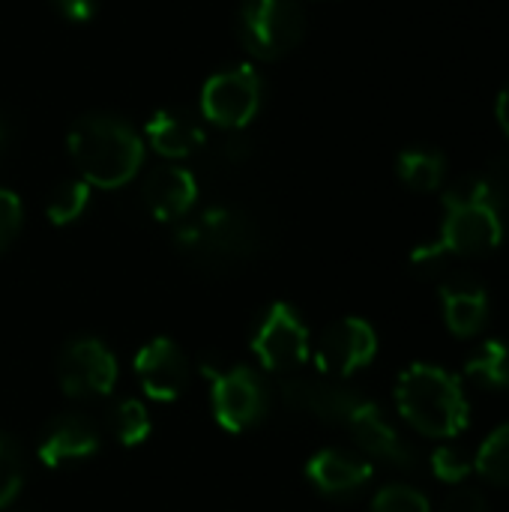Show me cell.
<instances>
[{
  "label": "cell",
  "mask_w": 509,
  "mask_h": 512,
  "mask_svg": "<svg viewBox=\"0 0 509 512\" xmlns=\"http://www.w3.org/2000/svg\"><path fill=\"white\" fill-rule=\"evenodd\" d=\"M282 399L288 408L312 414L330 426H342L360 450L369 456L402 468L414 471L417 456L414 450L399 438V432L387 423L381 408L360 396L357 390L330 384V381H285L282 384Z\"/></svg>",
  "instance_id": "6da1fadb"
},
{
  "label": "cell",
  "mask_w": 509,
  "mask_h": 512,
  "mask_svg": "<svg viewBox=\"0 0 509 512\" xmlns=\"http://www.w3.org/2000/svg\"><path fill=\"white\" fill-rule=\"evenodd\" d=\"M66 147L72 162L78 165L81 180L99 189L126 186L144 165L141 135L111 114L81 117L69 132Z\"/></svg>",
  "instance_id": "7a4b0ae2"
},
{
  "label": "cell",
  "mask_w": 509,
  "mask_h": 512,
  "mask_svg": "<svg viewBox=\"0 0 509 512\" xmlns=\"http://www.w3.org/2000/svg\"><path fill=\"white\" fill-rule=\"evenodd\" d=\"M399 414L429 438H456L468 429V399L456 375L441 366L417 363L396 384Z\"/></svg>",
  "instance_id": "3957f363"
},
{
  "label": "cell",
  "mask_w": 509,
  "mask_h": 512,
  "mask_svg": "<svg viewBox=\"0 0 509 512\" xmlns=\"http://www.w3.org/2000/svg\"><path fill=\"white\" fill-rule=\"evenodd\" d=\"M501 240H504L501 210L486 198L477 177L444 195V225L435 243L450 258L489 255L501 246Z\"/></svg>",
  "instance_id": "277c9868"
},
{
  "label": "cell",
  "mask_w": 509,
  "mask_h": 512,
  "mask_svg": "<svg viewBox=\"0 0 509 512\" xmlns=\"http://www.w3.org/2000/svg\"><path fill=\"white\" fill-rule=\"evenodd\" d=\"M177 246L195 264L222 267L252 255L258 246V231L243 210L210 207L177 228Z\"/></svg>",
  "instance_id": "5b68a950"
},
{
  "label": "cell",
  "mask_w": 509,
  "mask_h": 512,
  "mask_svg": "<svg viewBox=\"0 0 509 512\" xmlns=\"http://www.w3.org/2000/svg\"><path fill=\"white\" fill-rule=\"evenodd\" d=\"M240 42L255 60H279L294 51L306 33L300 0H243Z\"/></svg>",
  "instance_id": "8992f818"
},
{
  "label": "cell",
  "mask_w": 509,
  "mask_h": 512,
  "mask_svg": "<svg viewBox=\"0 0 509 512\" xmlns=\"http://www.w3.org/2000/svg\"><path fill=\"white\" fill-rule=\"evenodd\" d=\"M264 102V84L255 66H234L207 78L201 90V114L228 132L246 129Z\"/></svg>",
  "instance_id": "52a82bcc"
},
{
  "label": "cell",
  "mask_w": 509,
  "mask_h": 512,
  "mask_svg": "<svg viewBox=\"0 0 509 512\" xmlns=\"http://www.w3.org/2000/svg\"><path fill=\"white\" fill-rule=\"evenodd\" d=\"M213 381V417L225 432H249L267 414V390L258 375L246 366H234L228 372L207 369Z\"/></svg>",
  "instance_id": "ba28073f"
},
{
  "label": "cell",
  "mask_w": 509,
  "mask_h": 512,
  "mask_svg": "<svg viewBox=\"0 0 509 512\" xmlns=\"http://www.w3.org/2000/svg\"><path fill=\"white\" fill-rule=\"evenodd\" d=\"M57 384L72 399L108 396L117 384V360L99 339H75L57 357Z\"/></svg>",
  "instance_id": "9c48e42d"
},
{
  "label": "cell",
  "mask_w": 509,
  "mask_h": 512,
  "mask_svg": "<svg viewBox=\"0 0 509 512\" xmlns=\"http://www.w3.org/2000/svg\"><path fill=\"white\" fill-rule=\"evenodd\" d=\"M252 351L270 372L300 369L309 360V330L288 303H273L252 339Z\"/></svg>",
  "instance_id": "30bf717a"
},
{
  "label": "cell",
  "mask_w": 509,
  "mask_h": 512,
  "mask_svg": "<svg viewBox=\"0 0 509 512\" xmlns=\"http://www.w3.org/2000/svg\"><path fill=\"white\" fill-rule=\"evenodd\" d=\"M378 354V336L363 318H342L330 324L315 345V366L327 378H348L369 366Z\"/></svg>",
  "instance_id": "8fae6325"
},
{
  "label": "cell",
  "mask_w": 509,
  "mask_h": 512,
  "mask_svg": "<svg viewBox=\"0 0 509 512\" xmlns=\"http://www.w3.org/2000/svg\"><path fill=\"white\" fill-rule=\"evenodd\" d=\"M135 375L150 399L174 402L189 381V360L171 339L159 336L135 354Z\"/></svg>",
  "instance_id": "7c38bea8"
},
{
  "label": "cell",
  "mask_w": 509,
  "mask_h": 512,
  "mask_svg": "<svg viewBox=\"0 0 509 512\" xmlns=\"http://www.w3.org/2000/svg\"><path fill=\"white\" fill-rule=\"evenodd\" d=\"M441 306H444V321L453 336L468 339L477 336L486 327L489 318V294L483 282L465 270L447 273L441 279Z\"/></svg>",
  "instance_id": "4fadbf2b"
},
{
  "label": "cell",
  "mask_w": 509,
  "mask_h": 512,
  "mask_svg": "<svg viewBox=\"0 0 509 512\" xmlns=\"http://www.w3.org/2000/svg\"><path fill=\"white\" fill-rule=\"evenodd\" d=\"M96 450H99V429L84 414L54 417L36 441V456L48 468H60L66 462L90 459Z\"/></svg>",
  "instance_id": "5bb4252c"
},
{
  "label": "cell",
  "mask_w": 509,
  "mask_h": 512,
  "mask_svg": "<svg viewBox=\"0 0 509 512\" xmlns=\"http://www.w3.org/2000/svg\"><path fill=\"white\" fill-rule=\"evenodd\" d=\"M198 201V180L183 165H159L144 180V204L159 222H180Z\"/></svg>",
  "instance_id": "9a60e30c"
},
{
  "label": "cell",
  "mask_w": 509,
  "mask_h": 512,
  "mask_svg": "<svg viewBox=\"0 0 509 512\" xmlns=\"http://www.w3.org/2000/svg\"><path fill=\"white\" fill-rule=\"evenodd\" d=\"M372 462L351 453V450H321L309 459L306 465V477L312 480V486L324 495L333 498H345L360 492L369 480H372Z\"/></svg>",
  "instance_id": "2e32d148"
},
{
  "label": "cell",
  "mask_w": 509,
  "mask_h": 512,
  "mask_svg": "<svg viewBox=\"0 0 509 512\" xmlns=\"http://www.w3.org/2000/svg\"><path fill=\"white\" fill-rule=\"evenodd\" d=\"M144 138H147V144H150L159 156L177 162V159L195 156V153L204 147L207 132H204V126H201L195 117H189V114H183V111H177V108H162V111H156V114L147 120Z\"/></svg>",
  "instance_id": "e0dca14e"
},
{
  "label": "cell",
  "mask_w": 509,
  "mask_h": 512,
  "mask_svg": "<svg viewBox=\"0 0 509 512\" xmlns=\"http://www.w3.org/2000/svg\"><path fill=\"white\" fill-rule=\"evenodd\" d=\"M396 171H399V180L408 189H414V192H435L444 183L447 159L438 150H432V147H408V150L399 153Z\"/></svg>",
  "instance_id": "ac0fdd59"
},
{
  "label": "cell",
  "mask_w": 509,
  "mask_h": 512,
  "mask_svg": "<svg viewBox=\"0 0 509 512\" xmlns=\"http://www.w3.org/2000/svg\"><path fill=\"white\" fill-rule=\"evenodd\" d=\"M468 378L489 390H509V342L489 339L465 363Z\"/></svg>",
  "instance_id": "d6986e66"
},
{
  "label": "cell",
  "mask_w": 509,
  "mask_h": 512,
  "mask_svg": "<svg viewBox=\"0 0 509 512\" xmlns=\"http://www.w3.org/2000/svg\"><path fill=\"white\" fill-rule=\"evenodd\" d=\"M108 426H111L114 438H117L120 444H126V447H138V444H144L147 435H150V417H147L144 405L135 402V399L117 402V405L111 408V414H108Z\"/></svg>",
  "instance_id": "ffe728a7"
},
{
  "label": "cell",
  "mask_w": 509,
  "mask_h": 512,
  "mask_svg": "<svg viewBox=\"0 0 509 512\" xmlns=\"http://www.w3.org/2000/svg\"><path fill=\"white\" fill-rule=\"evenodd\" d=\"M474 468L480 471L483 480H489L495 486H509V423L495 429L483 441V447L474 459Z\"/></svg>",
  "instance_id": "44dd1931"
},
{
  "label": "cell",
  "mask_w": 509,
  "mask_h": 512,
  "mask_svg": "<svg viewBox=\"0 0 509 512\" xmlns=\"http://www.w3.org/2000/svg\"><path fill=\"white\" fill-rule=\"evenodd\" d=\"M87 204H90V186L84 180H66L51 192L45 213L54 225H69L87 210Z\"/></svg>",
  "instance_id": "7402d4cb"
},
{
  "label": "cell",
  "mask_w": 509,
  "mask_h": 512,
  "mask_svg": "<svg viewBox=\"0 0 509 512\" xmlns=\"http://www.w3.org/2000/svg\"><path fill=\"white\" fill-rule=\"evenodd\" d=\"M24 483V462L9 435L0 432V510L18 495Z\"/></svg>",
  "instance_id": "603a6c76"
},
{
  "label": "cell",
  "mask_w": 509,
  "mask_h": 512,
  "mask_svg": "<svg viewBox=\"0 0 509 512\" xmlns=\"http://www.w3.org/2000/svg\"><path fill=\"white\" fill-rule=\"evenodd\" d=\"M372 512H432L423 492L411 486H387L375 495Z\"/></svg>",
  "instance_id": "cb8c5ba5"
},
{
  "label": "cell",
  "mask_w": 509,
  "mask_h": 512,
  "mask_svg": "<svg viewBox=\"0 0 509 512\" xmlns=\"http://www.w3.org/2000/svg\"><path fill=\"white\" fill-rule=\"evenodd\" d=\"M477 183L483 186L486 198H489L498 210H504L509 204V153L495 156V159L489 162V168L477 177Z\"/></svg>",
  "instance_id": "d4e9b609"
},
{
  "label": "cell",
  "mask_w": 509,
  "mask_h": 512,
  "mask_svg": "<svg viewBox=\"0 0 509 512\" xmlns=\"http://www.w3.org/2000/svg\"><path fill=\"white\" fill-rule=\"evenodd\" d=\"M432 471H435V477L441 480V483H462L471 471H474V465H471V459L465 456V453H459L456 447H438L435 453H432Z\"/></svg>",
  "instance_id": "484cf974"
},
{
  "label": "cell",
  "mask_w": 509,
  "mask_h": 512,
  "mask_svg": "<svg viewBox=\"0 0 509 512\" xmlns=\"http://www.w3.org/2000/svg\"><path fill=\"white\" fill-rule=\"evenodd\" d=\"M18 231H21V201L15 192L0 189V252L12 246Z\"/></svg>",
  "instance_id": "4316f807"
},
{
  "label": "cell",
  "mask_w": 509,
  "mask_h": 512,
  "mask_svg": "<svg viewBox=\"0 0 509 512\" xmlns=\"http://www.w3.org/2000/svg\"><path fill=\"white\" fill-rule=\"evenodd\" d=\"M441 512H489V507H486V501H483L480 492H474V489H456L453 495H447Z\"/></svg>",
  "instance_id": "83f0119b"
},
{
  "label": "cell",
  "mask_w": 509,
  "mask_h": 512,
  "mask_svg": "<svg viewBox=\"0 0 509 512\" xmlns=\"http://www.w3.org/2000/svg\"><path fill=\"white\" fill-rule=\"evenodd\" d=\"M54 6H57V12H60L63 18L81 24V21H90V18L96 15L99 0H54Z\"/></svg>",
  "instance_id": "f1b7e54d"
},
{
  "label": "cell",
  "mask_w": 509,
  "mask_h": 512,
  "mask_svg": "<svg viewBox=\"0 0 509 512\" xmlns=\"http://www.w3.org/2000/svg\"><path fill=\"white\" fill-rule=\"evenodd\" d=\"M495 114H498V123H501V129L509 135V81L504 84V90H501V96H498V105H495Z\"/></svg>",
  "instance_id": "f546056e"
},
{
  "label": "cell",
  "mask_w": 509,
  "mask_h": 512,
  "mask_svg": "<svg viewBox=\"0 0 509 512\" xmlns=\"http://www.w3.org/2000/svg\"><path fill=\"white\" fill-rule=\"evenodd\" d=\"M6 138H9V129H6V123L0 120V156H3V150H6Z\"/></svg>",
  "instance_id": "4dcf8cb0"
}]
</instances>
